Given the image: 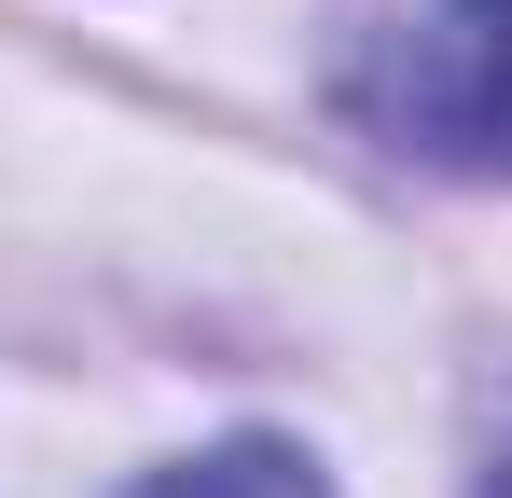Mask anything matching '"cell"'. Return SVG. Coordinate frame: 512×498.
Masks as SVG:
<instances>
[{
  "label": "cell",
  "mask_w": 512,
  "mask_h": 498,
  "mask_svg": "<svg viewBox=\"0 0 512 498\" xmlns=\"http://www.w3.org/2000/svg\"><path fill=\"white\" fill-rule=\"evenodd\" d=\"M388 125L443 166H499L512 180V0H443L416 42H388Z\"/></svg>",
  "instance_id": "obj_1"
},
{
  "label": "cell",
  "mask_w": 512,
  "mask_h": 498,
  "mask_svg": "<svg viewBox=\"0 0 512 498\" xmlns=\"http://www.w3.org/2000/svg\"><path fill=\"white\" fill-rule=\"evenodd\" d=\"M139 498H333L305 457H277V443H222V457H180V471H153Z\"/></svg>",
  "instance_id": "obj_2"
},
{
  "label": "cell",
  "mask_w": 512,
  "mask_h": 498,
  "mask_svg": "<svg viewBox=\"0 0 512 498\" xmlns=\"http://www.w3.org/2000/svg\"><path fill=\"white\" fill-rule=\"evenodd\" d=\"M485 498H512V443H499V471H485Z\"/></svg>",
  "instance_id": "obj_3"
}]
</instances>
